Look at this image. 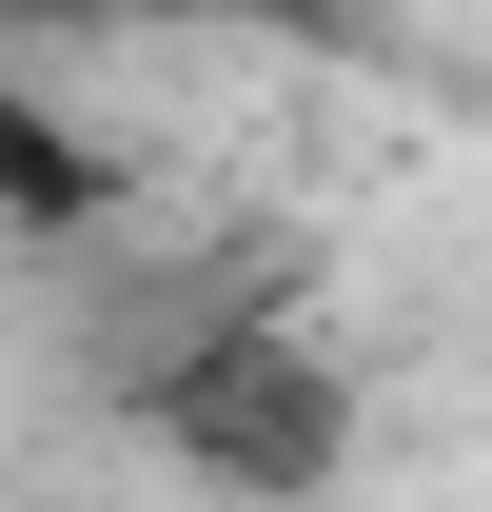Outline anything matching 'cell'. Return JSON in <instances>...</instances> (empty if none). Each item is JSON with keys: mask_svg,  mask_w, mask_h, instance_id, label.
I'll return each mask as SVG.
<instances>
[{"mask_svg": "<svg viewBox=\"0 0 492 512\" xmlns=\"http://www.w3.org/2000/svg\"><path fill=\"white\" fill-rule=\"evenodd\" d=\"M0 20H296V0H0Z\"/></svg>", "mask_w": 492, "mask_h": 512, "instance_id": "7a4b0ae2", "label": "cell"}, {"mask_svg": "<svg viewBox=\"0 0 492 512\" xmlns=\"http://www.w3.org/2000/svg\"><path fill=\"white\" fill-rule=\"evenodd\" d=\"M138 434L197 453V473H237V493H276V473H335L355 453V375L296 355V335H197V355H158Z\"/></svg>", "mask_w": 492, "mask_h": 512, "instance_id": "6da1fadb", "label": "cell"}]
</instances>
